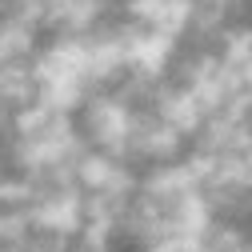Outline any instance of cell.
<instances>
[{
  "label": "cell",
  "instance_id": "7a4b0ae2",
  "mask_svg": "<svg viewBox=\"0 0 252 252\" xmlns=\"http://www.w3.org/2000/svg\"><path fill=\"white\" fill-rule=\"evenodd\" d=\"M8 188H12V184H8ZM4 196H8V192H4ZM0 204H4V200H0Z\"/></svg>",
  "mask_w": 252,
  "mask_h": 252
},
{
  "label": "cell",
  "instance_id": "6da1fadb",
  "mask_svg": "<svg viewBox=\"0 0 252 252\" xmlns=\"http://www.w3.org/2000/svg\"><path fill=\"white\" fill-rule=\"evenodd\" d=\"M92 252H252V0H0V192Z\"/></svg>",
  "mask_w": 252,
  "mask_h": 252
}]
</instances>
